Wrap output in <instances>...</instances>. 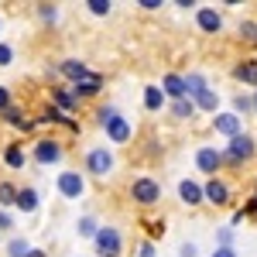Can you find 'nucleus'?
<instances>
[{
    "mask_svg": "<svg viewBox=\"0 0 257 257\" xmlns=\"http://www.w3.org/2000/svg\"><path fill=\"white\" fill-rule=\"evenodd\" d=\"M131 199L141 202V206H155V202L161 199V185L155 182V178H138V182L131 185Z\"/></svg>",
    "mask_w": 257,
    "mask_h": 257,
    "instance_id": "1",
    "label": "nucleus"
},
{
    "mask_svg": "<svg viewBox=\"0 0 257 257\" xmlns=\"http://www.w3.org/2000/svg\"><path fill=\"white\" fill-rule=\"evenodd\" d=\"M79 233H82V237H93V240H96V233H99V226H96V219H89V216H82V219H79Z\"/></svg>",
    "mask_w": 257,
    "mask_h": 257,
    "instance_id": "26",
    "label": "nucleus"
},
{
    "mask_svg": "<svg viewBox=\"0 0 257 257\" xmlns=\"http://www.w3.org/2000/svg\"><path fill=\"white\" fill-rule=\"evenodd\" d=\"M0 230H11V216L7 213H0Z\"/></svg>",
    "mask_w": 257,
    "mask_h": 257,
    "instance_id": "39",
    "label": "nucleus"
},
{
    "mask_svg": "<svg viewBox=\"0 0 257 257\" xmlns=\"http://www.w3.org/2000/svg\"><path fill=\"white\" fill-rule=\"evenodd\" d=\"M219 161H223V155H219L216 148H199V151H196V165H199V172H216Z\"/></svg>",
    "mask_w": 257,
    "mask_h": 257,
    "instance_id": "9",
    "label": "nucleus"
},
{
    "mask_svg": "<svg viewBox=\"0 0 257 257\" xmlns=\"http://www.w3.org/2000/svg\"><path fill=\"white\" fill-rule=\"evenodd\" d=\"M213 257H237V254H233V247H219Z\"/></svg>",
    "mask_w": 257,
    "mask_h": 257,
    "instance_id": "36",
    "label": "nucleus"
},
{
    "mask_svg": "<svg viewBox=\"0 0 257 257\" xmlns=\"http://www.w3.org/2000/svg\"><path fill=\"white\" fill-rule=\"evenodd\" d=\"M106 134H110V141L123 144V141L131 138V127H127V120H123V117H117V120H110V123H106Z\"/></svg>",
    "mask_w": 257,
    "mask_h": 257,
    "instance_id": "14",
    "label": "nucleus"
},
{
    "mask_svg": "<svg viewBox=\"0 0 257 257\" xmlns=\"http://www.w3.org/2000/svg\"><path fill=\"white\" fill-rule=\"evenodd\" d=\"M161 103H165V89L148 86V89H144V106H148V110H161Z\"/></svg>",
    "mask_w": 257,
    "mask_h": 257,
    "instance_id": "16",
    "label": "nucleus"
},
{
    "mask_svg": "<svg viewBox=\"0 0 257 257\" xmlns=\"http://www.w3.org/2000/svg\"><path fill=\"white\" fill-rule=\"evenodd\" d=\"M31 257H45V254H41V250H31Z\"/></svg>",
    "mask_w": 257,
    "mask_h": 257,
    "instance_id": "40",
    "label": "nucleus"
},
{
    "mask_svg": "<svg viewBox=\"0 0 257 257\" xmlns=\"http://www.w3.org/2000/svg\"><path fill=\"white\" fill-rule=\"evenodd\" d=\"M93 93H99V76H93L86 82H76V96H93Z\"/></svg>",
    "mask_w": 257,
    "mask_h": 257,
    "instance_id": "23",
    "label": "nucleus"
},
{
    "mask_svg": "<svg viewBox=\"0 0 257 257\" xmlns=\"http://www.w3.org/2000/svg\"><path fill=\"white\" fill-rule=\"evenodd\" d=\"M7 254H11V257H31V247H28V240L14 237L11 243H7Z\"/></svg>",
    "mask_w": 257,
    "mask_h": 257,
    "instance_id": "19",
    "label": "nucleus"
},
{
    "mask_svg": "<svg viewBox=\"0 0 257 257\" xmlns=\"http://www.w3.org/2000/svg\"><path fill=\"white\" fill-rule=\"evenodd\" d=\"M141 257H155V247L151 243H141Z\"/></svg>",
    "mask_w": 257,
    "mask_h": 257,
    "instance_id": "38",
    "label": "nucleus"
},
{
    "mask_svg": "<svg viewBox=\"0 0 257 257\" xmlns=\"http://www.w3.org/2000/svg\"><path fill=\"white\" fill-rule=\"evenodd\" d=\"M247 158H254V138L240 134V138L230 141V148H226V161H247Z\"/></svg>",
    "mask_w": 257,
    "mask_h": 257,
    "instance_id": "5",
    "label": "nucleus"
},
{
    "mask_svg": "<svg viewBox=\"0 0 257 257\" xmlns=\"http://www.w3.org/2000/svg\"><path fill=\"white\" fill-rule=\"evenodd\" d=\"M216 103H219V99H216L213 89H206V93H199V96H196V106H199V110H209V113L216 110Z\"/></svg>",
    "mask_w": 257,
    "mask_h": 257,
    "instance_id": "22",
    "label": "nucleus"
},
{
    "mask_svg": "<svg viewBox=\"0 0 257 257\" xmlns=\"http://www.w3.org/2000/svg\"><path fill=\"white\" fill-rule=\"evenodd\" d=\"M0 110H11V93L0 86Z\"/></svg>",
    "mask_w": 257,
    "mask_h": 257,
    "instance_id": "33",
    "label": "nucleus"
},
{
    "mask_svg": "<svg viewBox=\"0 0 257 257\" xmlns=\"http://www.w3.org/2000/svg\"><path fill=\"white\" fill-rule=\"evenodd\" d=\"M206 199H209L213 206H226V202H230V189H226L219 178H213V182L206 185Z\"/></svg>",
    "mask_w": 257,
    "mask_h": 257,
    "instance_id": "10",
    "label": "nucleus"
},
{
    "mask_svg": "<svg viewBox=\"0 0 257 257\" xmlns=\"http://www.w3.org/2000/svg\"><path fill=\"white\" fill-rule=\"evenodd\" d=\"M178 257H196V243H182V250H178Z\"/></svg>",
    "mask_w": 257,
    "mask_h": 257,
    "instance_id": "35",
    "label": "nucleus"
},
{
    "mask_svg": "<svg viewBox=\"0 0 257 257\" xmlns=\"http://www.w3.org/2000/svg\"><path fill=\"white\" fill-rule=\"evenodd\" d=\"M240 123H243V120H240L237 113H219V117L213 120L216 134H226L230 141H233V138H240Z\"/></svg>",
    "mask_w": 257,
    "mask_h": 257,
    "instance_id": "6",
    "label": "nucleus"
},
{
    "mask_svg": "<svg viewBox=\"0 0 257 257\" xmlns=\"http://www.w3.org/2000/svg\"><path fill=\"white\" fill-rule=\"evenodd\" d=\"M120 113H117V106H103V110H99V123H103V127H106V123H110V120H117Z\"/></svg>",
    "mask_w": 257,
    "mask_h": 257,
    "instance_id": "29",
    "label": "nucleus"
},
{
    "mask_svg": "<svg viewBox=\"0 0 257 257\" xmlns=\"http://www.w3.org/2000/svg\"><path fill=\"white\" fill-rule=\"evenodd\" d=\"M52 96H55V103H59L62 110H72V106H76V93H65V89H55Z\"/></svg>",
    "mask_w": 257,
    "mask_h": 257,
    "instance_id": "24",
    "label": "nucleus"
},
{
    "mask_svg": "<svg viewBox=\"0 0 257 257\" xmlns=\"http://www.w3.org/2000/svg\"><path fill=\"white\" fill-rule=\"evenodd\" d=\"M62 158V148L59 141H38V148H35V161H41V165H52V161Z\"/></svg>",
    "mask_w": 257,
    "mask_h": 257,
    "instance_id": "8",
    "label": "nucleus"
},
{
    "mask_svg": "<svg viewBox=\"0 0 257 257\" xmlns=\"http://www.w3.org/2000/svg\"><path fill=\"white\" fill-rule=\"evenodd\" d=\"M138 7H144V11H155V7H161V4H158V0H141Z\"/></svg>",
    "mask_w": 257,
    "mask_h": 257,
    "instance_id": "37",
    "label": "nucleus"
},
{
    "mask_svg": "<svg viewBox=\"0 0 257 257\" xmlns=\"http://www.w3.org/2000/svg\"><path fill=\"white\" fill-rule=\"evenodd\" d=\"M240 35L250 38V41H257V24H254V21H243V24H240Z\"/></svg>",
    "mask_w": 257,
    "mask_h": 257,
    "instance_id": "30",
    "label": "nucleus"
},
{
    "mask_svg": "<svg viewBox=\"0 0 257 257\" xmlns=\"http://www.w3.org/2000/svg\"><path fill=\"white\" fill-rule=\"evenodd\" d=\"M11 59H14V52L7 45H0V65H11Z\"/></svg>",
    "mask_w": 257,
    "mask_h": 257,
    "instance_id": "32",
    "label": "nucleus"
},
{
    "mask_svg": "<svg viewBox=\"0 0 257 257\" xmlns=\"http://www.w3.org/2000/svg\"><path fill=\"white\" fill-rule=\"evenodd\" d=\"M96 254L99 257H120V233L113 226H99L96 233Z\"/></svg>",
    "mask_w": 257,
    "mask_h": 257,
    "instance_id": "2",
    "label": "nucleus"
},
{
    "mask_svg": "<svg viewBox=\"0 0 257 257\" xmlns=\"http://www.w3.org/2000/svg\"><path fill=\"white\" fill-rule=\"evenodd\" d=\"M230 240H233V230H230V226L219 230V243H223V247H230Z\"/></svg>",
    "mask_w": 257,
    "mask_h": 257,
    "instance_id": "34",
    "label": "nucleus"
},
{
    "mask_svg": "<svg viewBox=\"0 0 257 257\" xmlns=\"http://www.w3.org/2000/svg\"><path fill=\"white\" fill-rule=\"evenodd\" d=\"M62 72L69 76V79H76V82H86V79H93V72L82 65V62H76V59H69V62H62Z\"/></svg>",
    "mask_w": 257,
    "mask_h": 257,
    "instance_id": "13",
    "label": "nucleus"
},
{
    "mask_svg": "<svg viewBox=\"0 0 257 257\" xmlns=\"http://www.w3.org/2000/svg\"><path fill=\"white\" fill-rule=\"evenodd\" d=\"M59 192L65 199H79L82 192H86V182H82L79 172H62L59 175Z\"/></svg>",
    "mask_w": 257,
    "mask_h": 257,
    "instance_id": "4",
    "label": "nucleus"
},
{
    "mask_svg": "<svg viewBox=\"0 0 257 257\" xmlns=\"http://www.w3.org/2000/svg\"><path fill=\"white\" fill-rule=\"evenodd\" d=\"M4 161H7L11 168H21V165H24V155H21V148H18V144H11V148H7Z\"/></svg>",
    "mask_w": 257,
    "mask_h": 257,
    "instance_id": "25",
    "label": "nucleus"
},
{
    "mask_svg": "<svg viewBox=\"0 0 257 257\" xmlns=\"http://www.w3.org/2000/svg\"><path fill=\"white\" fill-rule=\"evenodd\" d=\"M237 79L257 86V65H254V62H243V65H237Z\"/></svg>",
    "mask_w": 257,
    "mask_h": 257,
    "instance_id": "21",
    "label": "nucleus"
},
{
    "mask_svg": "<svg viewBox=\"0 0 257 257\" xmlns=\"http://www.w3.org/2000/svg\"><path fill=\"white\" fill-rule=\"evenodd\" d=\"M38 14H41L45 21H55V18H59V11H55L52 4H41V7H38Z\"/></svg>",
    "mask_w": 257,
    "mask_h": 257,
    "instance_id": "31",
    "label": "nucleus"
},
{
    "mask_svg": "<svg viewBox=\"0 0 257 257\" xmlns=\"http://www.w3.org/2000/svg\"><path fill=\"white\" fill-rule=\"evenodd\" d=\"M161 89H165L168 96H175V99H185V96H189V86H185V79H182V76H165Z\"/></svg>",
    "mask_w": 257,
    "mask_h": 257,
    "instance_id": "12",
    "label": "nucleus"
},
{
    "mask_svg": "<svg viewBox=\"0 0 257 257\" xmlns=\"http://www.w3.org/2000/svg\"><path fill=\"white\" fill-rule=\"evenodd\" d=\"M18 196H21V192L11 185V182H0V206H11V202L18 206Z\"/></svg>",
    "mask_w": 257,
    "mask_h": 257,
    "instance_id": "18",
    "label": "nucleus"
},
{
    "mask_svg": "<svg viewBox=\"0 0 257 257\" xmlns=\"http://www.w3.org/2000/svg\"><path fill=\"white\" fill-rule=\"evenodd\" d=\"M185 86H189V96L196 99L199 93H206V79L199 76V72H192V76H185Z\"/></svg>",
    "mask_w": 257,
    "mask_h": 257,
    "instance_id": "20",
    "label": "nucleus"
},
{
    "mask_svg": "<svg viewBox=\"0 0 257 257\" xmlns=\"http://www.w3.org/2000/svg\"><path fill=\"white\" fill-rule=\"evenodd\" d=\"M199 28L209 31V35H216L219 28H223V18H219L213 7H202V11H199Z\"/></svg>",
    "mask_w": 257,
    "mask_h": 257,
    "instance_id": "11",
    "label": "nucleus"
},
{
    "mask_svg": "<svg viewBox=\"0 0 257 257\" xmlns=\"http://www.w3.org/2000/svg\"><path fill=\"white\" fill-rule=\"evenodd\" d=\"M86 7H89L93 14H99V18H103V14H110V7H113V4H110V0H89Z\"/></svg>",
    "mask_w": 257,
    "mask_h": 257,
    "instance_id": "28",
    "label": "nucleus"
},
{
    "mask_svg": "<svg viewBox=\"0 0 257 257\" xmlns=\"http://www.w3.org/2000/svg\"><path fill=\"white\" fill-rule=\"evenodd\" d=\"M86 168H89L93 175H110V172H113V155H110L106 148H93V151L86 155Z\"/></svg>",
    "mask_w": 257,
    "mask_h": 257,
    "instance_id": "3",
    "label": "nucleus"
},
{
    "mask_svg": "<svg viewBox=\"0 0 257 257\" xmlns=\"http://www.w3.org/2000/svg\"><path fill=\"white\" fill-rule=\"evenodd\" d=\"M18 209H21V213H35V209H38V192H35V189H21Z\"/></svg>",
    "mask_w": 257,
    "mask_h": 257,
    "instance_id": "15",
    "label": "nucleus"
},
{
    "mask_svg": "<svg viewBox=\"0 0 257 257\" xmlns=\"http://www.w3.org/2000/svg\"><path fill=\"white\" fill-rule=\"evenodd\" d=\"M172 113H175L178 120L192 117V113H196V99H175V103H172Z\"/></svg>",
    "mask_w": 257,
    "mask_h": 257,
    "instance_id": "17",
    "label": "nucleus"
},
{
    "mask_svg": "<svg viewBox=\"0 0 257 257\" xmlns=\"http://www.w3.org/2000/svg\"><path fill=\"white\" fill-rule=\"evenodd\" d=\"M254 103H257V93H254Z\"/></svg>",
    "mask_w": 257,
    "mask_h": 257,
    "instance_id": "41",
    "label": "nucleus"
},
{
    "mask_svg": "<svg viewBox=\"0 0 257 257\" xmlns=\"http://www.w3.org/2000/svg\"><path fill=\"white\" fill-rule=\"evenodd\" d=\"M233 106H237V117H240V113L247 117V113H254V106H257V103H254L250 96H237V99H233Z\"/></svg>",
    "mask_w": 257,
    "mask_h": 257,
    "instance_id": "27",
    "label": "nucleus"
},
{
    "mask_svg": "<svg viewBox=\"0 0 257 257\" xmlns=\"http://www.w3.org/2000/svg\"><path fill=\"white\" fill-rule=\"evenodd\" d=\"M178 196H182L185 206H199V202L206 199V189H202L199 182H192V178H185V182L178 185Z\"/></svg>",
    "mask_w": 257,
    "mask_h": 257,
    "instance_id": "7",
    "label": "nucleus"
}]
</instances>
